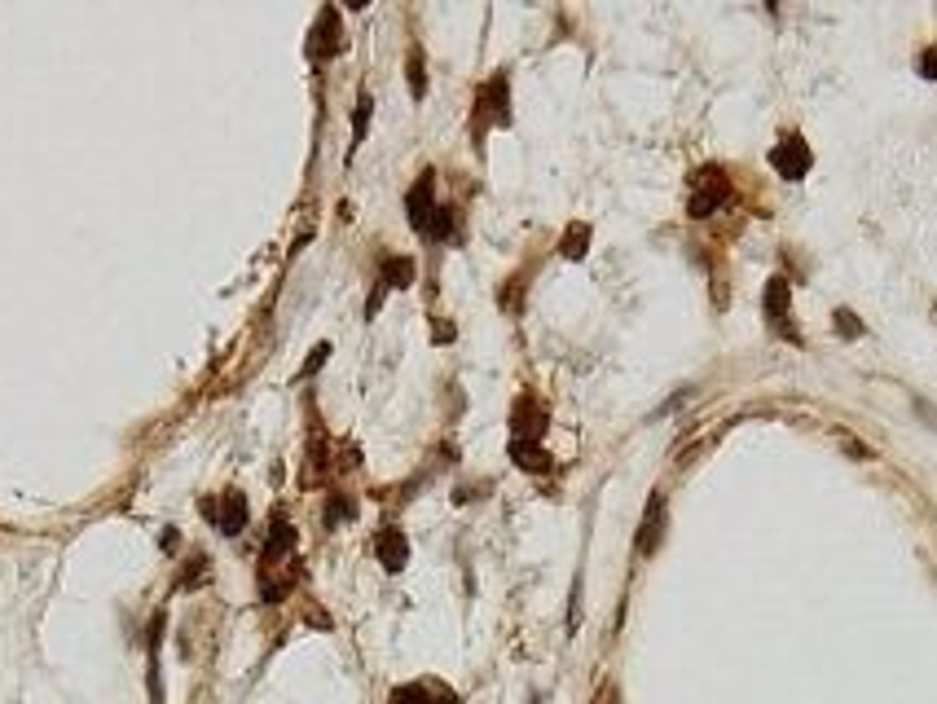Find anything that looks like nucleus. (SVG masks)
<instances>
[{"label":"nucleus","mask_w":937,"mask_h":704,"mask_svg":"<svg viewBox=\"0 0 937 704\" xmlns=\"http://www.w3.org/2000/svg\"><path fill=\"white\" fill-rule=\"evenodd\" d=\"M731 198V181H726V172L722 168H700L696 176H691V203H687V212L704 220V216H713L718 207Z\"/></svg>","instance_id":"f257e3e1"},{"label":"nucleus","mask_w":937,"mask_h":704,"mask_svg":"<svg viewBox=\"0 0 937 704\" xmlns=\"http://www.w3.org/2000/svg\"><path fill=\"white\" fill-rule=\"evenodd\" d=\"M198 511L212 520L225 537H238L242 528H247V515H251V506H247V493H238V489H225L220 498H203V506Z\"/></svg>","instance_id":"f03ea898"},{"label":"nucleus","mask_w":937,"mask_h":704,"mask_svg":"<svg viewBox=\"0 0 937 704\" xmlns=\"http://www.w3.org/2000/svg\"><path fill=\"white\" fill-rule=\"evenodd\" d=\"M810 163H814V154H810V146L797 137V132H788V137L770 150V168L784 176V181H801V176L810 172Z\"/></svg>","instance_id":"7ed1b4c3"},{"label":"nucleus","mask_w":937,"mask_h":704,"mask_svg":"<svg viewBox=\"0 0 937 704\" xmlns=\"http://www.w3.org/2000/svg\"><path fill=\"white\" fill-rule=\"evenodd\" d=\"M436 172H423L414 181V190L405 194V216H410V225L418 229V234H427V225H432V216H436Z\"/></svg>","instance_id":"20e7f679"},{"label":"nucleus","mask_w":937,"mask_h":704,"mask_svg":"<svg viewBox=\"0 0 937 704\" xmlns=\"http://www.w3.org/2000/svg\"><path fill=\"white\" fill-rule=\"evenodd\" d=\"M506 88H511V80H506V75H493V80L480 88V97H476V119H489V124H498V128L511 124V97H506Z\"/></svg>","instance_id":"39448f33"},{"label":"nucleus","mask_w":937,"mask_h":704,"mask_svg":"<svg viewBox=\"0 0 937 704\" xmlns=\"http://www.w3.org/2000/svg\"><path fill=\"white\" fill-rule=\"evenodd\" d=\"M344 49V27H339V14L335 9H322V18H317V27H313V44H308V53H313L317 62H326V58H335V53Z\"/></svg>","instance_id":"423d86ee"},{"label":"nucleus","mask_w":937,"mask_h":704,"mask_svg":"<svg viewBox=\"0 0 937 704\" xmlns=\"http://www.w3.org/2000/svg\"><path fill=\"white\" fill-rule=\"evenodd\" d=\"M374 555H379V564L388 572H401L410 564V542H405L401 528H379V537H374Z\"/></svg>","instance_id":"0eeeda50"},{"label":"nucleus","mask_w":937,"mask_h":704,"mask_svg":"<svg viewBox=\"0 0 937 704\" xmlns=\"http://www.w3.org/2000/svg\"><path fill=\"white\" fill-rule=\"evenodd\" d=\"M660 533H665V493H652V502H647L643 511V528H638V555H652L660 546Z\"/></svg>","instance_id":"6e6552de"},{"label":"nucleus","mask_w":937,"mask_h":704,"mask_svg":"<svg viewBox=\"0 0 937 704\" xmlns=\"http://www.w3.org/2000/svg\"><path fill=\"white\" fill-rule=\"evenodd\" d=\"M511 427H515V440H542L546 410L533 401V396H520V405H515V414H511Z\"/></svg>","instance_id":"1a4fd4ad"},{"label":"nucleus","mask_w":937,"mask_h":704,"mask_svg":"<svg viewBox=\"0 0 937 704\" xmlns=\"http://www.w3.org/2000/svg\"><path fill=\"white\" fill-rule=\"evenodd\" d=\"M388 704H458L454 691L440 687H423V682H410V687H396Z\"/></svg>","instance_id":"9d476101"},{"label":"nucleus","mask_w":937,"mask_h":704,"mask_svg":"<svg viewBox=\"0 0 937 704\" xmlns=\"http://www.w3.org/2000/svg\"><path fill=\"white\" fill-rule=\"evenodd\" d=\"M511 458H515V467H524V471H550V454L537 440H511Z\"/></svg>","instance_id":"9b49d317"},{"label":"nucleus","mask_w":937,"mask_h":704,"mask_svg":"<svg viewBox=\"0 0 937 704\" xmlns=\"http://www.w3.org/2000/svg\"><path fill=\"white\" fill-rule=\"evenodd\" d=\"M207 577H212V564H207V555H203V550H194V555L185 559V568L176 572V581H172V586H176V590H198Z\"/></svg>","instance_id":"f8f14e48"},{"label":"nucleus","mask_w":937,"mask_h":704,"mask_svg":"<svg viewBox=\"0 0 937 704\" xmlns=\"http://www.w3.org/2000/svg\"><path fill=\"white\" fill-rule=\"evenodd\" d=\"M410 282H414V260L410 256H388L383 260V278H379L383 291H388V286L392 291H405Z\"/></svg>","instance_id":"ddd939ff"},{"label":"nucleus","mask_w":937,"mask_h":704,"mask_svg":"<svg viewBox=\"0 0 937 704\" xmlns=\"http://www.w3.org/2000/svg\"><path fill=\"white\" fill-rule=\"evenodd\" d=\"M766 317H770V326H784V317H788V278H770L766 282Z\"/></svg>","instance_id":"4468645a"},{"label":"nucleus","mask_w":937,"mask_h":704,"mask_svg":"<svg viewBox=\"0 0 937 704\" xmlns=\"http://www.w3.org/2000/svg\"><path fill=\"white\" fill-rule=\"evenodd\" d=\"M405 80H410V93H414V102H423L427 97V62H423V49H410V58H405Z\"/></svg>","instance_id":"2eb2a0df"},{"label":"nucleus","mask_w":937,"mask_h":704,"mask_svg":"<svg viewBox=\"0 0 937 704\" xmlns=\"http://www.w3.org/2000/svg\"><path fill=\"white\" fill-rule=\"evenodd\" d=\"M586 247H590V225H568V234H564V242H559V251H564L568 260H581L586 256Z\"/></svg>","instance_id":"dca6fc26"},{"label":"nucleus","mask_w":937,"mask_h":704,"mask_svg":"<svg viewBox=\"0 0 937 704\" xmlns=\"http://www.w3.org/2000/svg\"><path fill=\"white\" fill-rule=\"evenodd\" d=\"M370 110H374V102H370V93H361L357 97V115H352V150L366 141V128H370Z\"/></svg>","instance_id":"f3484780"},{"label":"nucleus","mask_w":937,"mask_h":704,"mask_svg":"<svg viewBox=\"0 0 937 704\" xmlns=\"http://www.w3.org/2000/svg\"><path fill=\"white\" fill-rule=\"evenodd\" d=\"M357 515V506H352L344 493H330V502H326V528H335L339 520H352Z\"/></svg>","instance_id":"a211bd4d"},{"label":"nucleus","mask_w":937,"mask_h":704,"mask_svg":"<svg viewBox=\"0 0 937 704\" xmlns=\"http://www.w3.org/2000/svg\"><path fill=\"white\" fill-rule=\"evenodd\" d=\"M836 330H841L845 339H858V335H863V326H858V317L850 313V308H836Z\"/></svg>","instance_id":"6ab92c4d"},{"label":"nucleus","mask_w":937,"mask_h":704,"mask_svg":"<svg viewBox=\"0 0 937 704\" xmlns=\"http://www.w3.org/2000/svg\"><path fill=\"white\" fill-rule=\"evenodd\" d=\"M326 357H330V344H317V348H313V357H308V366H304L300 374H313V370H322V366H326Z\"/></svg>","instance_id":"aec40b11"},{"label":"nucleus","mask_w":937,"mask_h":704,"mask_svg":"<svg viewBox=\"0 0 937 704\" xmlns=\"http://www.w3.org/2000/svg\"><path fill=\"white\" fill-rule=\"evenodd\" d=\"M920 75H924V80H937V44L920 58Z\"/></svg>","instance_id":"412c9836"},{"label":"nucleus","mask_w":937,"mask_h":704,"mask_svg":"<svg viewBox=\"0 0 937 704\" xmlns=\"http://www.w3.org/2000/svg\"><path fill=\"white\" fill-rule=\"evenodd\" d=\"M845 449H850L854 458H872V449H867V445H858V440H845Z\"/></svg>","instance_id":"4be33fe9"}]
</instances>
